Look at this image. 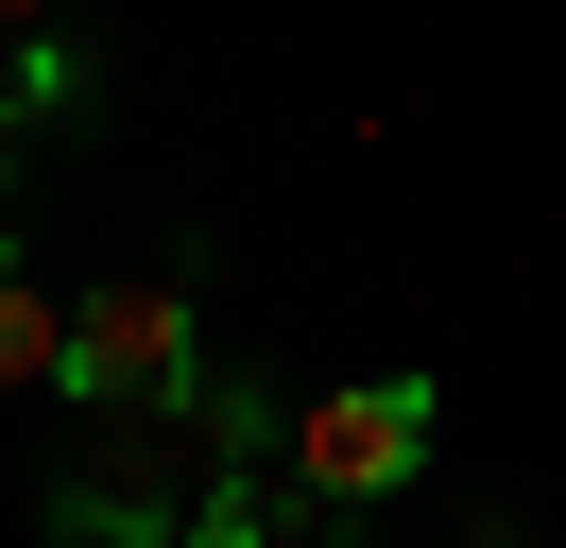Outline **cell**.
Returning <instances> with one entry per match:
<instances>
[{
    "mask_svg": "<svg viewBox=\"0 0 566 548\" xmlns=\"http://www.w3.org/2000/svg\"><path fill=\"white\" fill-rule=\"evenodd\" d=\"M0 189H18V137H0Z\"/></svg>",
    "mask_w": 566,
    "mask_h": 548,
    "instance_id": "obj_7",
    "label": "cell"
},
{
    "mask_svg": "<svg viewBox=\"0 0 566 548\" xmlns=\"http://www.w3.org/2000/svg\"><path fill=\"white\" fill-rule=\"evenodd\" d=\"M0 34H52V0H0Z\"/></svg>",
    "mask_w": 566,
    "mask_h": 548,
    "instance_id": "obj_6",
    "label": "cell"
},
{
    "mask_svg": "<svg viewBox=\"0 0 566 548\" xmlns=\"http://www.w3.org/2000/svg\"><path fill=\"white\" fill-rule=\"evenodd\" d=\"M70 103H86V52H70V34H18V52H0V137L70 120Z\"/></svg>",
    "mask_w": 566,
    "mask_h": 548,
    "instance_id": "obj_5",
    "label": "cell"
},
{
    "mask_svg": "<svg viewBox=\"0 0 566 548\" xmlns=\"http://www.w3.org/2000/svg\"><path fill=\"white\" fill-rule=\"evenodd\" d=\"M292 514H310V497H292L275 463H241V479H207V497H189V548H275Z\"/></svg>",
    "mask_w": 566,
    "mask_h": 548,
    "instance_id": "obj_4",
    "label": "cell"
},
{
    "mask_svg": "<svg viewBox=\"0 0 566 548\" xmlns=\"http://www.w3.org/2000/svg\"><path fill=\"white\" fill-rule=\"evenodd\" d=\"M207 394V342H189V274H104L70 308V411H189Z\"/></svg>",
    "mask_w": 566,
    "mask_h": 548,
    "instance_id": "obj_1",
    "label": "cell"
},
{
    "mask_svg": "<svg viewBox=\"0 0 566 548\" xmlns=\"http://www.w3.org/2000/svg\"><path fill=\"white\" fill-rule=\"evenodd\" d=\"M481 548H515V531H481Z\"/></svg>",
    "mask_w": 566,
    "mask_h": 548,
    "instance_id": "obj_8",
    "label": "cell"
},
{
    "mask_svg": "<svg viewBox=\"0 0 566 548\" xmlns=\"http://www.w3.org/2000/svg\"><path fill=\"white\" fill-rule=\"evenodd\" d=\"M0 394H70V308L35 292L18 240H0Z\"/></svg>",
    "mask_w": 566,
    "mask_h": 548,
    "instance_id": "obj_3",
    "label": "cell"
},
{
    "mask_svg": "<svg viewBox=\"0 0 566 548\" xmlns=\"http://www.w3.org/2000/svg\"><path fill=\"white\" fill-rule=\"evenodd\" d=\"M429 429H447V394H429V377H344V394L292 411V463H275V479H292L310 514H378L395 479L429 463Z\"/></svg>",
    "mask_w": 566,
    "mask_h": 548,
    "instance_id": "obj_2",
    "label": "cell"
}]
</instances>
